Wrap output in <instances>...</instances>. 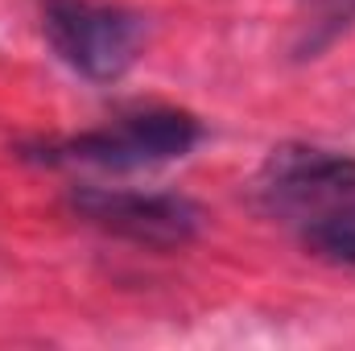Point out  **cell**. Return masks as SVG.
I'll return each instance as SVG.
<instances>
[{
	"instance_id": "obj_3",
	"label": "cell",
	"mask_w": 355,
	"mask_h": 351,
	"mask_svg": "<svg viewBox=\"0 0 355 351\" xmlns=\"http://www.w3.org/2000/svg\"><path fill=\"white\" fill-rule=\"evenodd\" d=\"M71 211L116 236L153 252L186 248L202 232V207L174 190H116V186H79L71 190Z\"/></svg>"
},
{
	"instance_id": "obj_4",
	"label": "cell",
	"mask_w": 355,
	"mask_h": 351,
	"mask_svg": "<svg viewBox=\"0 0 355 351\" xmlns=\"http://www.w3.org/2000/svg\"><path fill=\"white\" fill-rule=\"evenodd\" d=\"M261 194L272 207L297 215L355 198V157L318 145H281L265 162Z\"/></svg>"
},
{
	"instance_id": "obj_5",
	"label": "cell",
	"mask_w": 355,
	"mask_h": 351,
	"mask_svg": "<svg viewBox=\"0 0 355 351\" xmlns=\"http://www.w3.org/2000/svg\"><path fill=\"white\" fill-rule=\"evenodd\" d=\"M302 244L318 261L355 268V198L331 203L322 211L302 215Z\"/></svg>"
},
{
	"instance_id": "obj_2",
	"label": "cell",
	"mask_w": 355,
	"mask_h": 351,
	"mask_svg": "<svg viewBox=\"0 0 355 351\" xmlns=\"http://www.w3.org/2000/svg\"><path fill=\"white\" fill-rule=\"evenodd\" d=\"M202 141L198 116L182 108H145L128 112L103 128L42 145L33 157L50 166H95V170H145L186 157Z\"/></svg>"
},
{
	"instance_id": "obj_1",
	"label": "cell",
	"mask_w": 355,
	"mask_h": 351,
	"mask_svg": "<svg viewBox=\"0 0 355 351\" xmlns=\"http://www.w3.org/2000/svg\"><path fill=\"white\" fill-rule=\"evenodd\" d=\"M42 29L54 54L91 83L124 79L145 54V17L116 0H46Z\"/></svg>"
},
{
	"instance_id": "obj_6",
	"label": "cell",
	"mask_w": 355,
	"mask_h": 351,
	"mask_svg": "<svg viewBox=\"0 0 355 351\" xmlns=\"http://www.w3.org/2000/svg\"><path fill=\"white\" fill-rule=\"evenodd\" d=\"M355 25V0H306V17H302V54H318L322 46H331L339 33H347Z\"/></svg>"
}]
</instances>
